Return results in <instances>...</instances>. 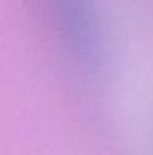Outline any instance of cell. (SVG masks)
<instances>
[{"label":"cell","instance_id":"6da1fadb","mask_svg":"<svg viewBox=\"0 0 153 155\" xmlns=\"http://www.w3.org/2000/svg\"><path fill=\"white\" fill-rule=\"evenodd\" d=\"M58 25L72 53L82 64L96 66L99 45L94 15L87 0H49Z\"/></svg>","mask_w":153,"mask_h":155}]
</instances>
